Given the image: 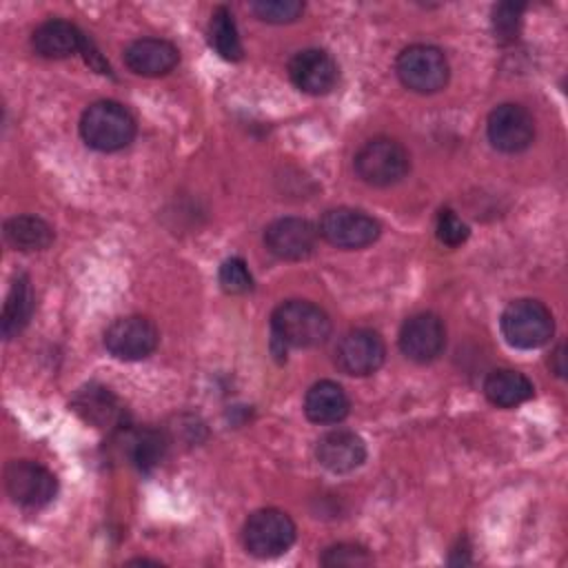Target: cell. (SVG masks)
Segmentation results:
<instances>
[{"instance_id": "cell-1", "label": "cell", "mask_w": 568, "mask_h": 568, "mask_svg": "<svg viewBox=\"0 0 568 568\" xmlns=\"http://www.w3.org/2000/svg\"><path fill=\"white\" fill-rule=\"evenodd\" d=\"M271 328H273V337L280 344H286L293 348H311L328 339L331 320L313 302L288 300L273 311Z\"/></svg>"}, {"instance_id": "cell-2", "label": "cell", "mask_w": 568, "mask_h": 568, "mask_svg": "<svg viewBox=\"0 0 568 568\" xmlns=\"http://www.w3.org/2000/svg\"><path fill=\"white\" fill-rule=\"evenodd\" d=\"M80 133L91 149L118 151L135 138V120L120 102L100 100L84 109Z\"/></svg>"}, {"instance_id": "cell-3", "label": "cell", "mask_w": 568, "mask_h": 568, "mask_svg": "<svg viewBox=\"0 0 568 568\" xmlns=\"http://www.w3.org/2000/svg\"><path fill=\"white\" fill-rule=\"evenodd\" d=\"M499 326L506 342L524 351L544 346L555 331L552 313L548 311V306L530 297L510 302L499 317Z\"/></svg>"}, {"instance_id": "cell-4", "label": "cell", "mask_w": 568, "mask_h": 568, "mask_svg": "<svg viewBox=\"0 0 568 568\" xmlns=\"http://www.w3.org/2000/svg\"><path fill=\"white\" fill-rule=\"evenodd\" d=\"M408 169V151L390 138L368 140L355 155V171L359 180L371 186L397 184L402 178H406Z\"/></svg>"}, {"instance_id": "cell-5", "label": "cell", "mask_w": 568, "mask_h": 568, "mask_svg": "<svg viewBox=\"0 0 568 568\" xmlns=\"http://www.w3.org/2000/svg\"><path fill=\"white\" fill-rule=\"evenodd\" d=\"M395 71L402 84L415 93H435L444 89L450 73L446 55L430 44L406 47L397 55Z\"/></svg>"}, {"instance_id": "cell-6", "label": "cell", "mask_w": 568, "mask_h": 568, "mask_svg": "<svg viewBox=\"0 0 568 568\" xmlns=\"http://www.w3.org/2000/svg\"><path fill=\"white\" fill-rule=\"evenodd\" d=\"M244 546L253 557L271 559L284 555L295 541L293 519L277 508H262L248 515L244 524Z\"/></svg>"}, {"instance_id": "cell-7", "label": "cell", "mask_w": 568, "mask_h": 568, "mask_svg": "<svg viewBox=\"0 0 568 568\" xmlns=\"http://www.w3.org/2000/svg\"><path fill=\"white\" fill-rule=\"evenodd\" d=\"M4 488L13 504L38 510L47 506L58 490L55 475L38 462L16 459L4 470Z\"/></svg>"}, {"instance_id": "cell-8", "label": "cell", "mask_w": 568, "mask_h": 568, "mask_svg": "<svg viewBox=\"0 0 568 568\" xmlns=\"http://www.w3.org/2000/svg\"><path fill=\"white\" fill-rule=\"evenodd\" d=\"M160 342L155 324L142 315H126L115 320L104 333V346L115 359L138 362L149 357Z\"/></svg>"}, {"instance_id": "cell-9", "label": "cell", "mask_w": 568, "mask_h": 568, "mask_svg": "<svg viewBox=\"0 0 568 568\" xmlns=\"http://www.w3.org/2000/svg\"><path fill=\"white\" fill-rule=\"evenodd\" d=\"M320 235L339 248H362L379 237V222L359 209H331L320 220Z\"/></svg>"}, {"instance_id": "cell-10", "label": "cell", "mask_w": 568, "mask_h": 568, "mask_svg": "<svg viewBox=\"0 0 568 568\" xmlns=\"http://www.w3.org/2000/svg\"><path fill=\"white\" fill-rule=\"evenodd\" d=\"M486 133L497 151L519 153L528 149L535 138V120L521 104L506 102L490 111Z\"/></svg>"}, {"instance_id": "cell-11", "label": "cell", "mask_w": 568, "mask_h": 568, "mask_svg": "<svg viewBox=\"0 0 568 568\" xmlns=\"http://www.w3.org/2000/svg\"><path fill=\"white\" fill-rule=\"evenodd\" d=\"M386 357V346L379 333L371 328H353L348 331L337 348H335V364L346 375L364 377L375 373Z\"/></svg>"}, {"instance_id": "cell-12", "label": "cell", "mask_w": 568, "mask_h": 568, "mask_svg": "<svg viewBox=\"0 0 568 568\" xmlns=\"http://www.w3.org/2000/svg\"><path fill=\"white\" fill-rule=\"evenodd\" d=\"M446 346L444 322L435 313H419L404 322L399 331L402 353L419 364L433 362L442 355Z\"/></svg>"}, {"instance_id": "cell-13", "label": "cell", "mask_w": 568, "mask_h": 568, "mask_svg": "<svg viewBox=\"0 0 568 568\" xmlns=\"http://www.w3.org/2000/svg\"><path fill=\"white\" fill-rule=\"evenodd\" d=\"M317 233L304 217H280L266 226L264 244L280 260H304L313 253Z\"/></svg>"}, {"instance_id": "cell-14", "label": "cell", "mask_w": 568, "mask_h": 568, "mask_svg": "<svg viewBox=\"0 0 568 568\" xmlns=\"http://www.w3.org/2000/svg\"><path fill=\"white\" fill-rule=\"evenodd\" d=\"M288 75L300 91L322 95L335 87L337 64L324 49H304L291 58Z\"/></svg>"}, {"instance_id": "cell-15", "label": "cell", "mask_w": 568, "mask_h": 568, "mask_svg": "<svg viewBox=\"0 0 568 568\" xmlns=\"http://www.w3.org/2000/svg\"><path fill=\"white\" fill-rule=\"evenodd\" d=\"M317 462L331 473H351L366 459V444L353 430H331L317 439Z\"/></svg>"}, {"instance_id": "cell-16", "label": "cell", "mask_w": 568, "mask_h": 568, "mask_svg": "<svg viewBox=\"0 0 568 568\" xmlns=\"http://www.w3.org/2000/svg\"><path fill=\"white\" fill-rule=\"evenodd\" d=\"M178 60H180L178 49L162 38H140L124 49V64L133 73L146 75V78H158L169 73L178 64Z\"/></svg>"}, {"instance_id": "cell-17", "label": "cell", "mask_w": 568, "mask_h": 568, "mask_svg": "<svg viewBox=\"0 0 568 568\" xmlns=\"http://www.w3.org/2000/svg\"><path fill=\"white\" fill-rule=\"evenodd\" d=\"M71 408L91 426L95 428H106V426H118L124 417V408L120 399L102 384H87L75 390L71 399Z\"/></svg>"}, {"instance_id": "cell-18", "label": "cell", "mask_w": 568, "mask_h": 568, "mask_svg": "<svg viewBox=\"0 0 568 568\" xmlns=\"http://www.w3.org/2000/svg\"><path fill=\"white\" fill-rule=\"evenodd\" d=\"M84 40V33L75 24L67 20H47L33 31L31 47L42 58H69L82 51Z\"/></svg>"}, {"instance_id": "cell-19", "label": "cell", "mask_w": 568, "mask_h": 568, "mask_svg": "<svg viewBox=\"0 0 568 568\" xmlns=\"http://www.w3.org/2000/svg\"><path fill=\"white\" fill-rule=\"evenodd\" d=\"M351 402L337 382L322 379L306 390L304 413L315 424H337L348 415Z\"/></svg>"}, {"instance_id": "cell-20", "label": "cell", "mask_w": 568, "mask_h": 568, "mask_svg": "<svg viewBox=\"0 0 568 568\" xmlns=\"http://www.w3.org/2000/svg\"><path fill=\"white\" fill-rule=\"evenodd\" d=\"M484 393L493 406L513 408L528 402L535 393L532 382L513 368H497L484 382Z\"/></svg>"}, {"instance_id": "cell-21", "label": "cell", "mask_w": 568, "mask_h": 568, "mask_svg": "<svg viewBox=\"0 0 568 568\" xmlns=\"http://www.w3.org/2000/svg\"><path fill=\"white\" fill-rule=\"evenodd\" d=\"M31 311H33V291H31V282L27 275H18L16 282L11 284V291L4 300V306H2V317H0V328H2V335L7 339H11L13 335H18L29 317H31Z\"/></svg>"}, {"instance_id": "cell-22", "label": "cell", "mask_w": 568, "mask_h": 568, "mask_svg": "<svg viewBox=\"0 0 568 568\" xmlns=\"http://www.w3.org/2000/svg\"><path fill=\"white\" fill-rule=\"evenodd\" d=\"M122 453L129 455L135 468L151 470L160 464L166 450V442L160 430L144 428V430H126L120 435Z\"/></svg>"}, {"instance_id": "cell-23", "label": "cell", "mask_w": 568, "mask_h": 568, "mask_svg": "<svg viewBox=\"0 0 568 568\" xmlns=\"http://www.w3.org/2000/svg\"><path fill=\"white\" fill-rule=\"evenodd\" d=\"M4 240L18 251H40L53 240V229L36 215H16L4 224Z\"/></svg>"}, {"instance_id": "cell-24", "label": "cell", "mask_w": 568, "mask_h": 568, "mask_svg": "<svg viewBox=\"0 0 568 568\" xmlns=\"http://www.w3.org/2000/svg\"><path fill=\"white\" fill-rule=\"evenodd\" d=\"M209 42L211 47L217 51V55H222L224 60H240L244 49L237 36V27L233 20V13L226 7H217L211 13V22H209Z\"/></svg>"}, {"instance_id": "cell-25", "label": "cell", "mask_w": 568, "mask_h": 568, "mask_svg": "<svg viewBox=\"0 0 568 568\" xmlns=\"http://www.w3.org/2000/svg\"><path fill=\"white\" fill-rule=\"evenodd\" d=\"M251 11L271 24H286L302 16L304 4L297 0H257L251 4Z\"/></svg>"}, {"instance_id": "cell-26", "label": "cell", "mask_w": 568, "mask_h": 568, "mask_svg": "<svg viewBox=\"0 0 568 568\" xmlns=\"http://www.w3.org/2000/svg\"><path fill=\"white\" fill-rule=\"evenodd\" d=\"M220 286L231 293V295H240V293H248L253 288V277L244 264V260L240 257H229L222 262L220 273H217Z\"/></svg>"}, {"instance_id": "cell-27", "label": "cell", "mask_w": 568, "mask_h": 568, "mask_svg": "<svg viewBox=\"0 0 568 568\" xmlns=\"http://www.w3.org/2000/svg\"><path fill=\"white\" fill-rule=\"evenodd\" d=\"M373 559L366 552L364 546L359 544H337L324 550L322 564L328 568H339V566H368Z\"/></svg>"}, {"instance_id": "cell-28", "label": "cell", "mask_w": 568, "mask_h": 568, "mask_svg": "<svg viewBox=\"0 0 568 568\" xmlns=\"http://www.w3.org/2000/svg\"><path fill=\"white\" fill-rule=\"evenodd\" d=\"M521 4L515 2H501L495 7L493 11V31L497 40H513L519 31V22H521Z\"/></svg>"}, {"instance_id": "cell-29", "label": "cell", "mask_w": 568, "mask_h": 568, "mask_svg": "<svg viewBox=\"0 0 568 568\" xmlns=\"http://www.w3.org/2000/svg\"><path fill=\"white\" fill-rule=\"evenodd\" d=\"M437 237L446 246H459L468 237V226L450 209H442L437 215Z\"/></svg>"}, {"instance_id": "cell-30", "label": "cell", "mask_w": 568, "mask_h": 568, "mask_svg": "<svg viewBox=\"0 0 568 568\" xmlns=\"http://www.w3.org/2000/svg\"><path fill=\"white\" fill-rule=\"evenodd\" d=\"M552 357H555V373L561 377L564 375V346H557L555 348V353H552Z\"/></svg>"}]
</instances>
